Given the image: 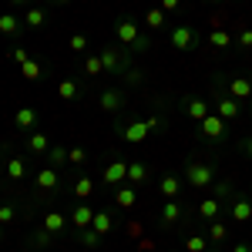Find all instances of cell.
<instances>
[{
    "label": "cell",
    "mask_w": 252,
    "mask_h": 252,
    "mask_svg": "<svg viewBox=\"0 0 252 252\" xmlns=\"http://www.w3.org/2000/svg\"><path fill=\"white\" fill-rule=\"evenodd\" d=\"M242 148H246V152L252 155V138H246V145H242Z\"/></svg>",
    "instance_id": "46"
},
{
    "label": "cell",
    "mask_w": 252,
    "mask_h": 252,
    "mask_svg": "<svg viewBox=\"0 0 252 252\" xmlns=\"http://www.w3.org/2000/svg\"><path fill=\"white\" fill-rule=\"evenodd\" d=\"M47 155H51V168H61V165L67 161V152H64V148H51Z\"/></svg>",
    "instance_id": "35"
},
{
    "label": "cell",
    "mask_w": 252,
    "mask_h": 252,
    "mask_svg": "<svg viewBox=\"0 0 252 252\" xmlns=\"http://www.w3.org/2000/svg\"><path fill=\"white\" fill-rule=\"evenodd\" d=\"M172 47H178V51H192L195 47V27H189V24L175 27L172 31Z\"/></svg>",
    "instance_id": "4"
},
{
    "label": "cell",
    "mask_w": 252,
    "mask_h": 252,
    "mask_svg": "<svg viewBox=\"0 0 252 252\" xmlns=\"http://www.w3.org/2000/svg\"><path fill=\"white\" fill-rule=\"evenodd\" d=\"M239 44L242 47H252V31H239Z\"/></svg>",
    "instance_id": "42"
},
{
    "label": "cell",
    "mask_w": 252,
    "mask_h": 252,
    "mask_svg": "<svg viewBox=\"0 0 252 252\" xmlns=\"http://www.w3.org/2000/svg\"><path fill=\"white\" fill-rule=\"evenodd\" d=\"M14 3H27V0H14Z\"/></svg>",
    "instance_id": "48"
},
{
    "label": "cell",
    "mask_w": 252,
    "mask_h": 252,
    "mask_svg": "<svg viewBox=\"0 0 252 252\" xmlns=\"http://www.w3.org/2000/svg\"><path fill=\"white\" fill-rule=\"evenodd\" d=\"M145 24H148L152 31H158V27L165 24V10H161V7H155V10H148V14H145Z\"/></svg>",
    "instance_id": "28"
},
{
    "label": "cell",
    "mask_w": 252,
    "mask_h": 252,
    "mask_svg": "<svg viewBox=\"0 0 252 252\" xmlns=\"http://www.w3.org/2000/svg\"><path fill=\"white\" fill-rule=\"evenodd\" d=\"M229 97H235V101L252 97V81L249 78H232L229 81Z\"/></svg>",
    "instance_id": "8"
},
{
    "label": "cell",
    "mask_w": 252,
    "mask_h": 252,
    "mask_svg": "<svg viewBox=\"0 0 252 252\" xmlns=\"http://www.w3.org/2000/svg\"><path fill=\"white\" fill-rule=\"evenodd\" d=\"M239 111H242V108H239V101H235V97H219V118H225V121H232V118H239Z\"/></svg>",
    "instance_id": "10"
},
{
    "label": "cell",
    "mask_w": 252,
    "mask_h": 252,
    "mask_svg": "<svg viewBox=\"0 0 252 252\" xmlns=\"http://www.w3.org/2000/svg\"><path fill=\"white\" fill-rule=\"evenodd\" d=\"M111 225H115V219L108 212H94V219H91V229H94L97 235H108L111 232Z\"/></svg>",
    "instance_id": "16"
},
{
    "label": "cell",
    "mask_w": 252,
    "mask_h": 252,
    "mask_svg": "<svg viewBox=\"0 0 252 252\" xmlns=\"http://www.w3.org/2000/svg\"><path fill=\"white\" fill-rule=\"evenodd\" d=\"M54 3H71V0H54Z\"/></svg>",
    "instance_id": "47"
},
{
    "label": "cell",
    "mask_w": 252,
    "mask_h": 252,
    "mask_svg": "<svg viewBox=\"0 0 252 252\" xmlns=\"http://www.w3.org/2000/svg\"><path fill=\"white\" fill-rule=\"evenodd\" d=\"M222 212V202H219V198H205V202H198V219H209V222H212L215 215Z\"/></svg>",
    "instance_id": "13"
},
{
    "label": "cell",
    "mask_w": 252,
    "mask_h": 252,
    "mask_svg": "<svg viewBox=\"0 0 252 252\" xmlns=\"http://www.w3.org/2000/svg\"><path fill=\"white\" fill-rule=\"evenodd\" d=\"M104 182L108 185H121V182H128V161H111L108 168H104Z\"/></svg>",
    "instance_id": "6"
},
{
    "label": "cell",
    "mask_w": 252,
    "mask_h": 252,
    "mask_svg": "<svg viewBox=\"0 0 252 252\" xmlns=\"http://www.w3.org/2000/svg\"><path fill=\"white\" fill-rule=\"evenodd\" d=\"M101 61H104V71H118V67L125 64L115 47H101Z\"/></svg>",
    "instance_id": "18"
},
{
    "label": "cell",
    "mask_w": 252,
    "mask_h": 252,
    "mask_svg": "<svg viewBox=\"0 0 252 252\" xmlns=\"http://www.w3.org/2000/svg\"><path fill=\"white\" fill-rule=\"evenodd\" d=\"M158 189H161V195H165V198H175V195L182 192V182H178V178H175V175H165V178H161V185H158Z\"/></svg>",
    "instance_id": "20"
},
{
    "label": "cell",
    "mask_w": 252,
    "mask_h": 252,
    "mask_svg": "<svg viewBox=\"0 0 252 252\" xmlns=\"http://www.w3.org/2000/svg\"><path fill=\"white\" fill-rule=\"evenodd\" d=\"M84 71H88V74H101V71H104V61H101V54L84 61Z\"/></svg>",
    "instance_id": "34"
},
{
    "label": "cell",
    "mask_w": 252,
    "mask_h": 252,
    "mask_svg": "<svg viewBox=\"0 0 252 252\" xmlns=\"http://www.w3.org/2000/svg\"><path fill=\"white\" fill-rule=\"evenodd\" d=\"M78 242H81V246H88V249H97V246H101V235H97L94 229H81Z\"/></svg>",
    "instance_id": "25"
},
{
    "label": "cell",
    "mask_w": 252,
    "mask_h": 252,
    "mask_svg": "<svg viewBox=\"0 0 252 252\" xmlns=\"http://www.w3.org/2000/svg\"><path fill=\"white\" fill-rule=\"evenodd\" d=\"M24 24H27V27H44V24H47V14H44L40 7H27V14H24Z\"/></svg>",
    "instance_id": "21"
},
{
    "label": "cell",
    "mask_w": 252,
    "mask_h": 252,
    "mask_svg": "<svg viewBox=\"0 0 252 252\" xmlns=\"http://www.w3.org/2000/svg\"><path fill=\"white\" fill-rule=\"evenodd\" d=\"M185 111H189L195 121H202V118H209V104L198 101V97H189V101H185Z\"/></svg>",
    "instance_id": "17"
},
{
    "label": "cell",
    "mask_w": 252,
    "mask_h": 252,
    "mask_svg": "<svg viewBox=\"0 0 252 252\" xmlns=\"http://www.w3.org/2000/svg\"><path fill=\"white\" fill-rule=\"evenodd\" d=\"M91 189H94V182H91V178H78V182H74V195H78V198H88Z\"/></svg>",
    "instance_id": "29"
},
{
    "label": "cell",
    "mask_w": 252,
    "mask_h": 252,
    "mask_svg": "<svg viewBox=\"0 0 252 252\" xmlns=\"http://www.w3.org/2000/svg\"><path fill=\"white\" fill-rule=\"evenodd\" d=\"M198 128H202V135H205V138H222V135H225V118L209 115V118L198 121Z\"/></svg>",
    "instance_id": "5"
},
{
    "label": "cell",
    "mask_w": 252,
    "mask_h": 252,
    "mask_svg": "<svg viewBox=\"0 0 252 252\" xmlns=\"http://www.w3.org/2000/svg\"><path fill=\"white\" fill-rule=\"evenodd\" d=\"M185 249L189 252H205V235H189V239H185Z\"/></svg>",
    "instance_id": "33"
},
{
    "label": "cell",
    "mask_w": 252,
    "mask_h": 252,
    "mask_svg": "<svg viewBox=\"0 0 252 252\" xmlns=\"http://www.w3.org/2000/svg\"><path fill=\"white\" fill-rule=\"evenodd\" d=\"M185 178L192 182L195 189H205V185H212L215 182V168L209 161H192L189 168H185Z\"/></svg>",
    "instance_id": "2"
},
{
    "label": "cell",
    "mask_w": 252,
    "mask_h": 252,
    "mask_svg": "<svg viewBox=\"0 0 252 252\" xmlns=\"http://www.w3.org/2000/svg\"><path fill=\"white\" fill-rule=\"evenodd\" d=\"M232 219L235 222H249L252 219V202L249 198H235L232 202Z\"/></svg>",
    "instance_id": "14"
},
{
    "label": "cell",
    "mask_w": 252,
    "mask_h": 252,
    "mask_svg": "<svg viewBox=\"0 0 252 252\" xmlns=\"http://www.w3.org/2000/svg\"><path fill=\"white\" fill-rule=\"evenodd\" d=\"M229 195H232V185H229V182H219V189H215V198H219V202H225Z\"/></svg>",
    "instance_id": "39"
},
{
    "label": "cell",
    "mask_w": 252,
    "mask_h": 252,
    "mask_svg": "<svg viewBox=\"0 0 252 252\" xmlns=\"http://www.w3.org/2000/svg\"><path fill=\"white\" fill-rule=\"evenodd\" d=\"M27 148H31V152H37V155H44V152H51V141H47V135H31L27 138Z\"/></svg>",
    "instance_id": "22"
},
{
    "label": "cell",
    "mask_w": 252,
    "mask_h": 252,
    "mask_svg": "<svg viewBox=\"0 0 252 252\" xmlns=\"http://www.w3.org/2000/svg\"><path fill=\"white\" fill-rule=\"evenodd\" d=\"M17 31H20V20L14 14H3L0 17V34H17Z\"/></svg>",
    "instance_id": "27"
},
{
    "label": "cell",
    "mask_w": 252,
    "mask_h": 252,
    "mask_svg": "<svg viewBox=\"0 0 252 252\" xmlns=\"http://www.w3.org/2000/svg\"><path fill=\"white\" fill-rule=\"evenodd\" d=\"M44 229H47L51 235H58L61 229H64V215H61V212H47V215H44Z\"/></svg>",
    "instance_id": "23"
},
{
    "label": "cell",
    "mask_w": 252,
    "mask_h": 252,
    "mask_svg": "<svg viewBox=\"0 0 252 252\" xmlns=\"http://www.w3.org/2000/svg\"><path fill=\"white\" fill-rule=\"evenodd\" d=\"M229 235V229H225V222H215L212 219V225H209V239H215V242H222Z\"/></svg>",
    "instance_id": "31"
},
{
    "label": "cell",
    "mask_w": 252,
    "mask_h": 252,
    "mask_svg": "<svg viewBox=\"0 0 252 252\" xmlns=\"http://www.w3.org/2000/svg\"><path fill=\"white\" fill-rule=\"evenodd\" d=\"M14 125H17L20 131H31V128L37 125V111H34V108H20L17 115H14Z\"/></svg>",
    "instance_id": "9"
},
{
    "label": "cell",
    "mask_w": 252,
    "mask_h": 252,
    "mask_svg": "<svg viewBox=\"0 0 252 252\" xmlns=\"http://www.w3.org/2000/svg\"><path fill=\"white\" fill-rule=\"evenodd\" d=\"M91 219H94V209H91V205H88V202H78V205H74V209H71V225H74V229H91Z\"/></svg>",
    "instance_id": "3"
},
{
    "label": "cell",
    "mask_w": 252,
    "mask_h": 252,
    "mask_svg": "<svg viewBox=\"0 0 252 252\" xmlns=\"http://www.w3.org/2000/svg\"><path fill=\"white\" fill-rule=\"evenodd\" d=\"M215 44V47H229V44H232V37H229V34H225V31H212V37H209Z\"/></svg>",
    "instance_id": "36"
},
{
    "label": "cell",
    "mask_w": 252,
    "mask_h": 252,
    "mask_svg": "<svg viewBox=\"0 0 252 252\" xmlns=\"http://www.w3.org/2000/svg\"><path fill=\"white\" fill-rule=\"evenodd\" d=\"M7 175H10L14 182H20V178H24V161H20V158H10V161H7Z\"/></svg>",
    "instance_id": "30"
},
{
    "label": "cell",
    "mask_w": 252,
    "mask_h": 252,
    "mask_svg": "<svg viewBox=\"0 0 252 252\" xmlns=\"http://www.w3.org/2000/svg\"><path fill=\"white\" fill-rule=\"evenodd\" d=\"M232 252H252V249L246 246V242H235V246H232Z\"/></svg>",
    "instance_id": "45"
},
{
    "label": "cell",
    "mask_w": 252,
    "mask_h": 252,
    "mask_svg": "<svg viewBox=\"0 0 252 252\" xmlns=\"http://www.w3.org/2000/svg\"><path fill=\"white\" fill-rule=\"evenodd\" d=\"M161 222H165V225H175V222H182V205H178L175 198H168V202L161 205Z\"/></svg>",
    "instance_id": "11"
},
{
    "label": "cell",
    "mask_w": 252,
    "mask_h": 252,
    "mask_svg": "<svg viewBox=\"0 0 252 252\" xmlns=\"http://www.w3.org/2000/svg\"><path fill=\"white\" fill-rule=\"evenodd\" d=\"M71 51H88V37H84V34H71Z\"/></svg>",
    "instance_id": "37"
},
{
    "label": "cell",
    "mask_w": 252,
    "mask_h": 252,
    "mask_svg": "<svg viewBox=\"0 0 252 252\" xmlns=\"http://www.w3.org/2000/svg\"><path fill=\"white\" fill-rule=\"evenodd\" d=\"M67 161L81 165V161H88V152H84V148H71V152H67Z\"/></svg>",
    "instance_id": "38"
},
{
    "label": "cell",
    "mask_w": 252,
    "mask_h": 252,
    "mask_svg": "<svg viewBox=\"0 0 252 252\" xmlns=\"http://www.w3.org/2000/svg\"><path fill=\"white\" fill-rule=\"evenodd\" d=\"M118 40H121V44H131L135 51H148V47H152L148 40L141 37L135 20H118Z\"/></svg>",
    "instance_id": "1"
},
{
    "label": "cell",
    "mask_w": 252,
    "mask_h": 252,
    "mask_svg": "<svg viewBox=\"0 0 252 252\" xmlns=\"http://www.w3.org/2000/svg\"><path fill=\"white\" fill-rule=\"evenodd\" d=\"M58 94L64 97V101H74V97L81 94V88H78V81H61L58 84Z\"/></svg>",
    "instance_id": "24"
},
{
    "label": "cell",
    "mask_w": 252,
    "mask_h": 252,
    "mask_svg": "<svg viewBox=\"0 0 252 252\" xmlns=\"http://www.w3.org/2000/svg\"><path fill=\"white\" fill-rule=\"evenodd\" d=\"M121 104H125V94L121 91H104L101 94V108L104 111H121Z\"/></svg>",
    "instance_id": "15"
},
{
    "label": "cell",
    "mask_w": 252,
    "mask_h": 252,
    "mask_svg": "<svg viewBox=\"0 0 252 252\" xmlns=\"http://www.w3.org/2000/svg\"><path fill=\"white\" fill-rule=\"evenodd\" d=\"M34 242H37L40 249H44V246H47V242H51V232H47V229H40V232L34 235Z\"/></svg>",
    "instance_id": "41"
},
{
    "label": "cell",
    "mask_w": 252,
    "mask_h": 252,
    "mask_svg": "<svg viewBox=\"0 0 252 252\" xmlns=\"http://www.w3.org/2000/svg\"><path fill=\"white\" fill-rule=\"evenodd\" d=\"M24 67V78L27 81H40L44 74H40V64H34V61H27V64H20Z\"/></svg>",
    "instance_id": "32"
},
{
    "label": "cell",
    "mask_w": 252,
    "mask_h": 252,
    "mask_svg": "<svg viewBox=\"0 0 252 252\" xmlns=\"http://www.w3.org/2000/svg\"><path fill=\"white\" fill-rule=\"evenodd\" d=\"M17 219V212L10 209V205H0V225H7V222H14Z\"/></svg>",
    "instance_id": "40"
},
{
    "label": "cell",
    "mask_w": 252,
    "mask_h": 252,
    "mask_svg": "<svg viewBox=\"0 0 252 252\" xmlns=\"http://www.w3.org/2000/svg\"><path fill=\"white\" fill-rule=\"evenodd\" d=\"M115 202H118V209H131V205H135V189H128V185H118Z\"/></svg>",
    "instance_id": "19"
},
{
    "label": "cell",
    "mask_w": 252,
    "mask_h": 252,
    "mask_svg": "<svg viewBox=\"0 0 252 252\" xmlns=\"http://www.w3.org/2000/svg\"><path fill=\"white\" fill-rule=\"evenodd\" d=\"M148 178V168L141 161H128V182H145Z\"/></svg>",
    "instance_id": "26"
},
{
    "label": "cell",
    "mask_w": 252,
    "mask_h": 252,
    "mask_svg": "<svg viewBox=\"0 0 252 252\" xmlns=\"http://www.w3.org/2000/svg\"><path fill=\"white\" fill-rule=\"evenodd\" d=\"M37 189L54 192V189H58V168H40L37 172Z\"/></svg>",
    "instance_id": "12"
},
{
    "label": "cell",
    "mask_w": 252,
    "mask_h": 252,
    "mask_svg": "<svg viewBox=\"0 0 252 252\" xmlns=\"http://www.w3.org/2000/svg\"><path fill=\"white\" fill-rule=\"evenodd\" d=\"M148 131H152V128H148V121H135V125H128V128L121 131V138H125V141H131V145H138V141H145V138H148Z\"/></svg>",
    "instance_id": "7"
},
{
    "label": "cell",
    "mask_w": 252,
    "mask_h": 252,
    "mask_svg": "<svg viewBox=\"0 0 252 252\" xmlns=\"http://www.w3.org/2000/svg\"><path fill=\"white\" fill-rule=\"evenodd\" d=\"M178 3H182V0H161V10H175Z\"/></svg>",
    "instance_id": "44"
},
{
    "label": "cell",
    "mask_w": 252,
    "mask_h": 252,
    "mask_svg": "<svg viewBox=\"0 0 252 252\" xmlns=\"http://www.w3.org/2000/svg\"><path fill=\"white\" fill-rule=\"evenodd\" d=\"M14 61H17V64H27V51L17 47V51H14Z\"/></svg>",
    "instance_id": "43"
}]
</instances>
